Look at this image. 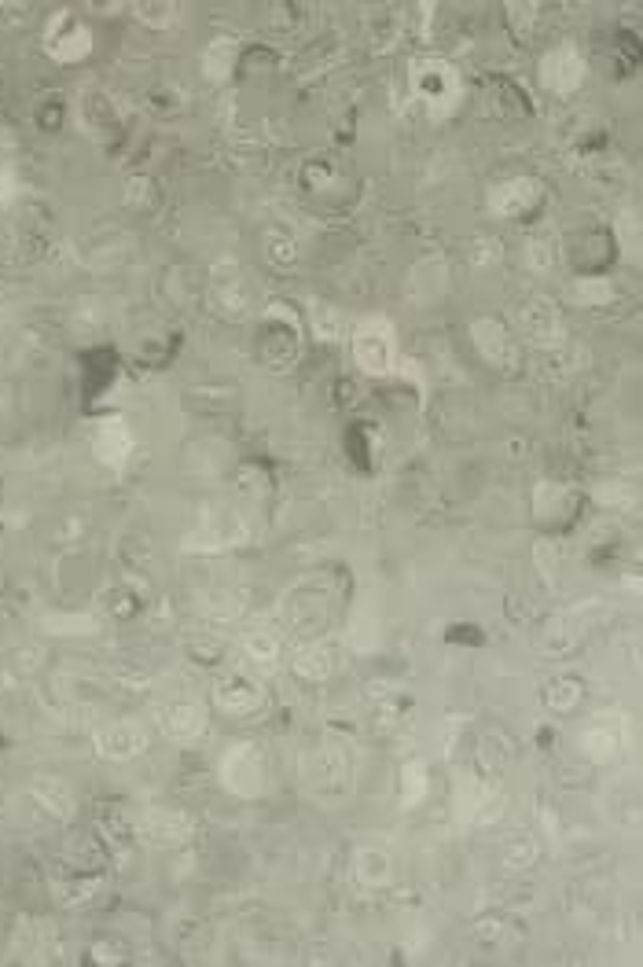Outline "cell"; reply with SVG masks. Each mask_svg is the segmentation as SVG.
<instances>
[{
	"label": "cell",
	"mask_w": 643,
	"mask_h": 967,
	"mask_svg": "<svg viewBox=\"0 0 643 967\" xmlns=\"http://www.w3.org/2000/svg\"><path fill=\"white\" fill-rule=\"evenodd\" d=\"M408 85H412V96L434 114H449L452 107L460 103V92H463V81H460V74H456V67L441 56L412 59V67H408Z\"/></svg>",
	"instance_id": "cell-1"
},
{
	"label": "cell",
	"mask_w": 643,
	"mask_h": 967,
	"mask_svg": "<svg viewBox=\"0 0 643 967\" xmlns=\"http://www.w3.org/2000/svg\"><path fill=\"white\" fill-rule=\"evenodd\" d=\"M353 361L361 368L364 376H390L397 361V342H394V328L386 320H361L353 328L350 339Z\"/></svg>",
	"instance_id": "cell-2"
},
{
	"label": "cell",
	"mask_w": 643,
	"mask_h": 967,
	"mask_svg": "<svg viewBox=\"0 0 643 967\" xmlns=\"http://www.w3.org/2000/svg\"><path fill=\"white\" fill-rule=\"evenodd\" d=\"M471 342L478 357L497 372H515L522 365V342L511 335L508 324H500L497 317H478L471 324Z\"/></svg>",
	"instance_id": "cell-3"
},
{
	"label": "cell",
	"mask_w": 643,
	"mask_h": 967,
	"mask_svg": "<svg viewBox=\"0 0 643 967\" xmlns=\"http://www.w3.org/2000/svg\"><path fill=\"white\" fill-rule=\"evenodd\" d=\"M515 324H519L522 339L541 346V350H555L566 342L563 320H559V309H555L552 298L544 295H530L522 298L519 309H515Z\"/></svg>",
	"instance_id": "cell-4"
},
{
	"label": "cell",
	"mask_w": 643,
	"mask_h": 967,
	"mask_svg": "<svg viewBox=\"0 0 643 967\" xmlns=\"http://www.w3.org/2000/svg\"><path fill=\"white\" fill-rule=\"evenodd\" d=\"M221 780H225L228 791H236L243 798L261 795L265 787V758L254 743H232L225 754H221Z\"/></svg>",
	"instance_id": "cell-5"
},
{
	"label": "cell",
	"mask_w": 643,
	"mask_h": 967,
	"mask_svg": "<svg viewBox=\"0 0 643 967\" xmlns=\"http://www.w3.org/2000/svg\"><path fill=\"white\" fill-rule=\"evenodd\" d=\"M544 199V188L537 177H508V181L493 184L489 192V214L500 217V221H522L530 217Z\"/></svg>",
	"instance_id": "cell-6"
},
{
	"label": "cell",
	"mask_w": 643,
	"mask_h": 967,
	"mask_svg": "<svg viewBox=\"0 0 643 967\" xmlns=\"http://www.w3.org/2000/svg\"><path fill=\"white\" fill-rule=\"evenodd\" d=\"M537 74H541V85L548 92H555V96H570V92H577L581 85H585L588 63L574 45H559V48H552V52H544Z\"/></svg>",
	"instance_id": "cell-7"
},
{
	"label": "cell",
	"mask_w": 643,
	"mask_h": 967,
	"mask_svg": "<svg viewBox=\"0 0 643 967\" xmlns=\"http://www.w3.org/2000/svg\"><path fill=\"white\" fill-rule=\"evenodd\" d=\"M261 357L272 368H287L291 361H298V320L291 313H280V306L265 313L261 324Z\"/></svg>",
	"instance_id": "cell-8"
},
{
	"label": "cell",
	"mask_w": 643,
	"mask_h": 967,
	"mask_svg": "<svg viewBox=\"0 0 643 967\" xmlns=\"http://www.w3.org/2000/svg\"><path fill=\"white\" fill-rule=\"evenodd\" d=\"M214 699H217V706H221L225 714H236V717L258 714L261 706H265V692H261V684L254 681V677H247V673H225V677L217 681V688H214Z\"/></svg>",
	"instance_id": "cell-9"
},
{
	"label": "cell",
	"mask_w": 643,
	"mask_h": 967,
	"mask_svg": "<svg viewBox=\"0 0 643 967\" xmlns=\"http://www.w3.org/2000/svg\"><path fill=\"white\" fill-rule=\"evenodd\" d=\"M621 747H625V725H621V717H614V714L592 717V721L585 725V732H581V751L599 765L610 762V758H618Z\"/></svg>",
	"instance_id": "cell-10"
},
{
	"label": "cell",
	"mask_w": 643,
	"mask_h": 967,
	"mask_svg": "<svg viewBox=\"0 0 643 967\" xmlns=\"http://www.w3.org/2000/svg\"><path fill=\"white\" fill-rule=\"evenodd\" d=\"M353 876H357L361 887L383 890L386 883H390V876H394V861H390V854L379 850V846H361L357 857H353Z\"/></svg>",
	"instance_id": "cell-11"
},
{
	"label": "cell",
	"mask_w": 643,
	"mask_h": 967,
	"mask_svg": "<svg viewBox=\"0 0 643 967\" xmlns=\"http://www.w3.org/2000/svg\"><path fill=\"white\" fill-rule=\"evenodd\" d=\"M581 699H585V684L577 681V677H566V673L555 677V681H548V688H544V703L559 717L581 710Z\"/></svg>",
	"instance_id": "cell-12"
},
{
	"label": "cell",
	"mask_w": 643,
	"mask_h": 967,
	"mask_svg": "<svg viewBox=\"0 0 643 967\" xmlns=\"http://www.w3.org/2000/svg\"><path fill=\"white\" fill-rule=\"evenodd\" d=\"M214 291H217V302H221L225 313H243V309H247L250 291H247V280H243V273H239L236 265H228V276L217 269Z\"/></svg>",
	"instance_id": "cell-13"
},
{
	"label": "cell",
	"mask_w": 643,
	"mask_h": 967,
	"mask_svg": "<svg viewBox=\"0 0 643 967\" xmlns=\"http://www.w3.org/2000/svg\"><path fill=\"white\" fill-rule=\"evenodd\" d=\"M309 780L324 787H342V780H346V754L335 751V747H320L313 754V765H309Z\"/></svg>",
	"instance_id": "cell-14"
},
{
	"label": "cell",
	"mask_w": 643,
	"mask_h": 967,
	"mask_svg": "<svg viewBox=\"0 0 643 967\" xmlns=\"http://www.w3.org/2000/svg\"><path fill=\"white\" fill-rule=\"evenodd\" d=\"M291 666L302 673V677H309V681H320V677H328L331 673V651L324 648V644H305V648L291 659Z\"/></svg>",
	"instance_id": "cell-15"
},
{
	"label": "cell",
	"mask_w": 643,
	"mask_h": 967,
	"mask_svg": "<svg viewBox=\"0 0 643 967\" xmlns=\"http://www.w3.org/2000/svg\"><path fill=\"white\" fill-rule=\"evenodd\" d=\"M247 655L258 666H265V670H272L276 662H280V637L272 633V629H254V633H247Z\"/></svg>",
	"instance_id": "cell-16"
},
{
	"label": "cell",
	"mask_w": 643,
	"mask_h": 967,
	"mask_svg": "<svg viewBox=\"0 0 643 967\" xmlns=\"http://www.w3.org/2000/svg\"><path fill=\"white\" fill-rule=\"evenodd\" d=\"M427 787H430V780H427V765L419 762H408L405 769H401V806L405 809H412V806H419L423 802V795H427Z\"/></svg>",
	"instance_id": "cell-17"
},
{
	"label": "cell",
	"mask_w": 643,
	"mask_h": 967,
	"mask_svg": "<svg viewBox=\"0 0 643 967\" xmlns=\"http://www.w3.org/2000/svg\"><path fill=\"white\" fill-rule=\"evenodd\" d=\"M265 258H269V265H276V269H294L298 265V243H294L287 232H265Z\"/></svg>",
	"instance_id": "cell-18"
},
{
	"label": "cell",
	"mask_w": 643,
	"mask_h": 967,
	"mask_svg": "<svg viewBox=\"0 0 643 967\" xmlns=\"http://www.w3.org/2000/svg\"><path fill=\"white\" fill-rule=\"evenodd\" d=\"M511 758V743L504 740V736H497V732H489L486 740H482V747H478V765H482V773L486 776H497L504 765H508Z\"/></svg>",
	"instance_id": "cell-19"
},
{
	"label": "cell",
	"mask_w": 643,
	"mask_h": 967,
	"mask_svg": "<svg viewBox=\"0 0 643 967\" xmlns=\"http://www.w3.org/2000/svg\"><path fill=\"white\" fill-rule=\"evenodd\" d=\"M500 861H504L508 872H526V868L537 861V846H533V839H526V835H515L511 842H504Z\"/></svg>",
	"instance_id": "cell-20"
},
{
	"label": "cell",
	"mask_w": 643,
	"mask_h": 967,
	"mask_svg": "<svg viewBox=\"0 0 643 967\" xmlns=\"http://www.w3.org/2000/svg\"><path fill=\"white\" fill-rule=\"evenodd\" d=\"M610 298H614V291L607 287V280L603 276H581V280H574V302H581V306H607Z\"/></svg>",
	"instance_id": "cell-21"
},
{
	"label": "cell",
	"mask_w": 643,
	"mask_h": 967,
	"mask_svg": "<svg viewBox=\"0 0 643 967\" xmlns=\"http://www.w3.org/2000/svg\"><path fill=\"white\" fill-rule=\"evenodd\" d=\"M166 729H170L173 736H181V740H192V736L203 732V714H199L195 706H177V710L166 714Z\"/></svg>",
	"instance_id": "cell-22"
},
{
	"label": "cell",
	"mask_w": 643,
	"mask_h": 967,
	"mask_svg": "<svg viewBox=\"0 0 643 967\" xmlns=\"http://www.w3.org/2000/svg\"><path fill=\"white\" fill-rule=\"evenodd\" d=\"M206 70L214 74V78H225L228 70H232V63H236V52H232V45L228 41H214V45L206 48Z\"/></svg>",
	"instance_id": "cell-23"
},
{
	"label": "cell",
	"mask_w": 643,
	"mask_h": 967,
	"mask_svg": "<svg viewBox=\"0 0 643 967\" xmlns=\"http://www.w3.org/2000/svg\"><path fill=\"white\" fill-rule=\"evenodd\" d=\"M555 254H552V239H530L526 243V265H533L537 273H544V269H552Z\"/></svg>",
	"instance_id": "cell-24"
},
{
	"label": "cell",
	"mask_w": 643,
	"mask_h": 967,
	"mask_svg": "<svg viewBox=\"0 0 643 967\" xmlns=\"http://www.w3.org/2000/svg\"><path fill=\"white\" fill-rule=\"evenodd\" d=\"M474 942L482 945H497L500 938H504V920L500 916H482V920L474 923Z\"/></svg>",
	"instance_id": "cell-25"
}]
</instances>
